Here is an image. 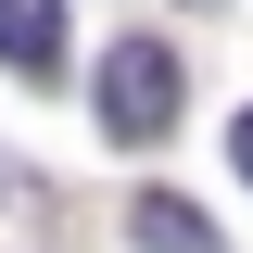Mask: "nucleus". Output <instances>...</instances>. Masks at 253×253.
<instances>
[{
	"label": "nucleus",
	"mask_w": 253,
	"mask_h": 253,
	"mask_svg": "<svg viewBox=\"0 0 253 253\" xmlns=\"http://www.w3.org/2000/svg\"><path fill=\"white\" fill-rule=\"evenodd\" d=\"M126 241L139 253H215V215H190L177 190H139V203H126Z\"/></svg>",
	"instance_id": "obj_3"
},
{
	"label": "nucleus",
	"mask_w": 253,
	"mask_h": 253,
	"mask_svg": "<svg viewBox=\"0 0 253 253\" xmlns=\"http://www.w3.org/2000/svg\"><path fill=\"white\" fill-rule=\"evenodd\" d=\"M228 152H241V177H253V114H241V126H228Z\"/></svg>",
	"instance_id": "obj_4"
},
{
	"label": "nucleus",
	"mask_w": 253,
	"mask_h": 253,
	"mask_svg": "<svg viewBox=\"0 0 253 253\" xmlns=\"http://www.w3.org/2000/svg\"><path fill=\"white\" fill-rule=\"evenodd\" d=\"M0 63L13 76H51L63 63V0H0Z\"/></svg>",
	"instance_id": "obj_2"
},
{
	"label": "nucleus",
	"mask_w": 253,
	"mask_h": 253,
	"mask_svg": "<svg viewBox=\"0 0 253 253\" xmlns=\"http://www.w3.org/2000/svg\"><path fill=\"white\" fill-rule=\"evenodd\" d=\"M177 101H190V76H177V51H165V38H114V51H101V126H114L126 152H139V139H165V126H177Z\"/></svg>",
	"instance_id": "obj_1"
}]
</instances>
